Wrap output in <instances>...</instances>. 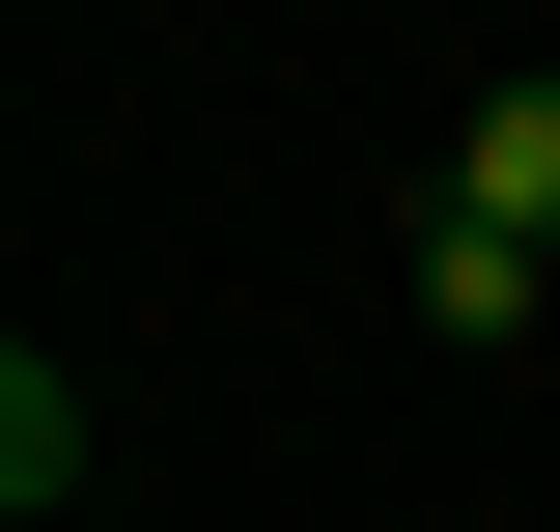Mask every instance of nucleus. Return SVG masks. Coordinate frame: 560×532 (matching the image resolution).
I'll return each instance as SVG.
<instances>
[{
	"label": "nucleus",
	"mask_w": 560,
	"mask_h": 532,
	"mask_svg": "<svg viewBox=\"0 0 560 532\" xmlns=\"http://www.w3.org/2000/svg\"><path fill=\"white\" fill-rule=\"evenodd\" d=\"M533 280H560V253H504V224L420 197V336H533Z\"/></svg>",
	"instance_id": "nucleus-2"
},
{
	"label": "nucleus",
	"mask_w": 560,
	"mask_h": 532,
	"mask_svg": "<svg viewBox=\"0 0 560 532\" xmlns=\"http://www.w3.org/2000/svg\"><path fill=\"white\" fill-rule=\"evenodd\" d=\"M0 505H28V532L84 505V393H57V336H28V365H0Z\"/></svg>",
	"instance_id": "nucleus-3"
},
{
	"label": "nucleus",
	"mask_w": 560,
	"mask_h": 532,
	"mask_svg": "<svg viewBox=\"0 0 560 532\" xmlns=\"http://www.w3.org/2000/svg\"><path fill=\"white\" fill-rule=\"evenodd\" d=\"M448 224L560 253V84H477V140H448Z\"/></svg>",
	"instance_id": "nucleus-1"
}]
</instances>
